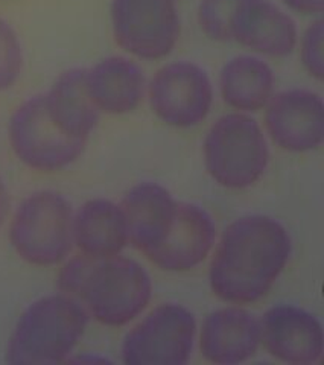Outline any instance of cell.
Masks as SVG:
<instances>
[{
	"mask_svg": "<svg viewBox=\"0 0 324 365\" xmlns=\"http://www.w3.org/2000/svg\"><path fill=\"white\" fill-rule=\"evenodd\" d=\"M291 236L271 216L248 215L231 222L219 239L209 269L213 294L226 303L263 299L291 257Z\"/></svg>",
	"mask_w": 324,
	"mask_h": 365,
	"instance_id": "1",
	"label": "cell"
},
{
	"mask_svg": "<svg viewBox=\"0 0 324 365\" xmlns=\"http://www.w3.org/2000/svg\"><path fill=\"white\" fill-rule=\"evenodd\" d=\"M58 289L84 306L88 317L110 327L131 323L151 302L153 282L138 262L86 255L69 259L58 274Z\"/></svg>",
	"mask_w": 324,
	"mask_h": 365,
	"instance_id": "2",
	"label": "cell"
},
{
	"mask_svg": "<svg viewBox=\"0 0 324 365\" xmlns=\"http://www.w3.org/2000/svg\"><path fill=\"white\" fill-rule=\"evenodd\" d=\"M88 324V314L63 292L44 295L19 317L5 359L13 365H54L71 359Z\"/></svg>",
	"mask_w": 324,
	"mask_h": 365,
	"instance_id": "3",
	"label": "cell"
},
{
	"mask_svg": "<svg viewBox=\"0 0 324 365\" xmlns=\"http://www.w3.org/2000/svg\"><path fill=\"white\" fill-rule=\"evenodd\" d=\"M204 165L226 189H247L262 178L270 163V148L262 127L247 113H228L207 131Z\"/></svg>",
	"mask_w": 324,
	"mask_h": 365,
	"instance_id": "4",
	"label": "cell"
},
{
	"mask_svg": "<svg viewBox=\"0 0 324 365\" xmlns=\"http://www.w3.org/2000/svg\"><path fill=\"white\" fill-rule=\"evenodd\" d=\"M74 209L61 193L40 190L23 201L9 225V242L34 267H55L74 248Z\"/></svg>",
	"mask_w": 324,
	"mask_h": 365,
	"instance_id": "5",
	"label": "cell"
},
{
	"mask_svg": "<svg viewBox=\"0 0 324 365\" xmlns=\"http://www.w3.org/2000/svg\"><path fill=\"white\" fill-rule=\"evenodd\" d=\"M11 150L32 170L52 174L74 165L86 151V140L72 139L58 130L44 106V96L26 99L8 122Z\"/></svg>",
	"mask_w": 324,
	"mask_h": 365,
	"instance_id": "6",
	"label": "cell"
},
{
	"mask_svg": "<svg viewBox=\"0 0 324 365\" xmlns=\"http://www.w3.org/2000/svg\"><path fill=\"white\" fill-rule=\"evenodd\" d=\"M196 338L193 314L177 303H163L125 335L121 355L126 365H184Z\"/></svg>",
	"mask_w": 324,
	"mask_h": 365,
	"instance_id": "7",
	"label": "cell"
},
{
	"mask_svg": "<svg viewBox=\"0 0 324 365\" xmlns=\"http://www.w3.org/2000/svg\"><path fill=\"white\" fill-rule=\"evenodd\" d=\"M110 20L116 43L138 60L165 58L180 37L177 0H111Z\"/></svg>",
	"mask_w": 324,
	"mask_h": 365,
	"instance_id": "8",
	"label": "cell"
},
{
	"mask_svg": "<svg viewBox=\"0 0 324 365\" xmlns=\"http://www.w3.org/2000/svg\"><path fill=\"white\" fill-rule=\"evenodd\" d=\"M146 91L153 113L173 128L200 125L213 104L211 76L191 61H176L158 68Z\"/></svg>",
	"mask_w": 324,
	"mask_h": 365,
	"instance_id": "9",
	"label": "cell"
},
{
	"mask_svg": "<svg viewBox=\"0 0 324 365\" xmlns=\"http://www.w3.org/2000/svg\"><path fill=\"white\" fill-rule=\"evenodd\" d=\"M265 127L271 140L285 151H314L324 140V102L310 90L280 91L265 107Z\"/></svg>",
	"mask_w": 324,
	"mask_h": 365,
	"instance_id": "10",
	"label": "cell"
},
{
	"mask_svg": "<svg viewBox=\"0 0 324 365\" xmlns=\"http://www.w3.org/2000/svg\"><path fill=\"white\" fill-rule=\"evenodd\" d=\"M262 342L268 353L285 364L312 365L324 351V332L320 319L302 307L279 304L260 319Z\"/></svg>",
	"mask_w": 324,
	"mask_h": 365,
	"instance_id": "11",
	"label": "cell"
},
{
	"mask_svg": "<svg viewBox=\"0 0 324 365\" xmlns=\"http://www.w3.org/2000/svg\"><path fill=\"white\" fill-rule=\"evenodd\" d=\"M231 41L254 53L282 58L295 49L298 29L293 17L270 0H239L231 19Z\"/></svg>",
	"mask_w": 324,
	"mask_h": 365,
	"instance_id": "12",
	"label": "cell"
},
{
	"mask_svg": "<svg viewBox=\"0 0 324 365\" xmlns=\"http://www.w3.org/2000/svg\"><path fill=\"white\" fill-rule=\"evenodd\" d=\"M215 241L216 225L212 216L200 205L178 202L165 241L145 256L163 271H189L209 256Z\"/></svg>",
	"mask_w": 324,
	"mask_h": 365,
	"instance_id": "13",
	"label": "cell"
},
{
	"mask_svg": "<svg viewBox=\"0 0 324 365\" xmlns=\"http://www.w3.org/2000/svg\"><path fill=\"white\" fill-rule=\"evenodd\" d=\"M260 342V319L239 306L211 312L204 318L200 332L203 356L219 365L248 361L256 355Z\"/></svg>",
	"mask_w": 324,
	"mask_h": 365,
	"instance_id": "14",
	"label": "cell"
},
{
	"mask_svg": "<svg viewBox=\"0 0 324 365\" xmlns=\"http://www.w3.org/2000/svg\"><path fill=\"white\" fill-rule=\"evenodd\" d=\"M121 207L128 228V242L146 255L165 241L178 202L158 182L143 181L126 192Z\"/></svg>",
	"mask_w": 324,
	"mask_h": 365,
	"instance_id": "15",
	"label": "cell"
},
{
	"mask_svg": "<svg viewBox=\"0 0 324 365\" xmlns=\"http://www.w3.org/2000/svg\"><path fill=\"white\" fill-rule=\"evenodd\" d=\"M87 88L99 113L119 116L141 106L146 93V78L136 61L107 56L87 68Z\"/></svg>",
	"mask_w": 324,
	"mask_h": 365,
	"instance_id": "16",
	"label": "cell"
},
{
	"mask_svg": "<svg viewBox=\"0 0 324 365\" xmlns=\"http://www.w3.org/2000/svg\"><path fill=\"white\" fill-rule=\"evenodd\" d=\"M44 96V106L55 127L78 140H88L101 113L87 88V68H69L58 76Z\"/></svg>",
	"mask_w": 324,
	"mask_h": 365,
	"instance_id": "17",
	"label": "cell"
},
{
	"mask_svg": "<svg viewBox=\"0 0 324 365\" xmlns=\"http://www.w3.org/2000/svg\"><path fill=\"white\" fill-rule=\"evenodd\" d=\"M74 245L96 259L119 256L128 245V228L121 204L95 198L74 212Z\"/></svg>",
	"mask_w": 324,
	"mask_h": 365,
	"instance_id": "18",
	"label": "cell"
},
{
	"mask_svg": "<svg viewBox=\"0 0 324 365\" xmlns=\"http://www.w3.org/2000/svg\"><path fill=\"white\" fill-rule=\"evenodd\" d=\"M273 68L259 56L239 55L228 60L219 73V90L226 104L239 113H256L274 95Z\"/></svg>",
	"mask_w": 324,
	"mask_h": 365,
	"instance_id": "19",
	"label": "cell"
},
{
	"mask_svg": "<svg viewBox=\"0 0 324 365\" xmlns=\"http://www.w3.org/2000/svg\"><path fill=\"white\" fill-rule=\"evenodd\" d=\"M239 0H201L198 25L206 37L213 41H231V19Z\"/></svg>",
	"mask_w": 324,
	"mask_h": 365,
	"instance_id": "20",
	"label": "cell"
},
{
	"mask_svg": "<svg viewBox=\"0 0 324 365\" xmlns=\"http://www.w3.org/2000/svg\"><path fill=\"white\" fill-rule=\"evenodd\" d=\"M23 48L14 28L0 17V93L13 88L23 72Z\"/></svg>",
	"mask_w": 324,
	"mask_h": 365,
	"instance_id": "21",
	"label": "cell"
},
{
	"mask_svg": "<svg viewBox=\"0 0 324 365\" xmlns=\"http://www.w3.org/2000/svg\"><path fill=\"white\" fill-rule=\"evenodd\" d=\"M323 40L324 21L320 17L310 23L300 40V61H302L305 71L317 81H323L324 76Z\"/></svg>",
	"mask_w": 324,
	"mask_h": 365,
	"instance_id": "22",
	"label": "cell"
},
{
	"mask_svg": "<svg viewBox=\"0 0 324 365\" xmlns=\"http://www.w3.org/2000/svg\"><path fill=\"white\" fill-rule=\"evenodd\" d=\"M282 2L302 16H321L324 11V0H282Z\"/></svg>",
	"mask_w": 324,
	"mask_h": 365,
	"instance_id": "23",
	"label": "cell"
},
{
	"mask_svg": "<svg viewBox=\"0 0 324 365\" xmlns=\"http://www.w3.org/2000/svg\"><path fill=\"white\" fill-rule=\"evenodd\" d=\"M11 210V200H9V192L6 189V185L4 180L0 178V227H2L8 218Z\"/></svg>",
	"mask_w": 324,
	"mask_h": 365,
	"instance_id": "24",
	"label": "cell"
}]
</instances>
